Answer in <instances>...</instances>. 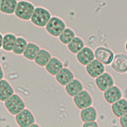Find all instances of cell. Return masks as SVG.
I'll return each mask as SVG.
<instances>
[{"mask_svg": "<svg viewBox=\"0 0 127 127\" xmlns=\"http://www.w3.org/2000/svg\"><path fill=\"white\" fill-rule=\"evenodd\" d=\"M75 36V33L73 30L69 27H65L58 38L61 42L64 44H68Z\"/></svg>", "mask_w": 127, "mask_h": 127, "instance_id": "25", "label": "cell"}, {"mask_svg": "<svg viewBox=\"0 0 127 127\" xmlns=\"http://www.w3.org/2000/svg\"><path fill=\"white\" fill-rule=\"evenodd\" d=\"M52 16L51 12L47 8L38 6L35 7L30 21L35 26L43 28L45 27Z\"/></svg>", "mask_w": 127, "mask_h": 127, "instance_id": "2", "label": "cell"}, {"mask_svg": "<svg viewBox=\"0 0 127 127\" xmlns=\"http://www.w3.org/2000/svg\"><path fill=\"white\" fill-rule=\"evenodd\" d=\"M95 83L98 88L102 91H104L114 85L113 78L107 72H103L96 78Z\"/></svg>", "mask_w": 127, "mask_h": 127, "instance_id": "10", "label": "cell"}, {"mask_svg": "<svg viewBox=\"0 0 127 127\" xmlns=\"http://www.w3.org/2000/svg\"><path fill=\"white\" fill-rule=\"evenodd\" d=\"M55 78L60 84L62 86H65L74 79V74L70 69L63 67L55 75Z\"/></svg>", "mask_w": 127, "mask_h": 127, "instance_id": "14", "label": "cell"}, {"mask_svg": "<svg viewBox=\"0 0 127 127\" xmlns=\"http://www.w3.org/2000/svg\"><path fill=\"white\" fill-rule=\"evenodd\" d=\"M95 58L93 51L89 47H84L76 54V59L82 65H86Z\"/></svg>", "mask_w": 127, "mask_h": 127, "instance_id": "11", "label": "cell"}, {"mask_svg": "<svg viewBox=\"0 0 127 127\" xmlns=\"http://www.w3.org/2000/svg\"><path fill=\"white\" fill-rule=\"evenodd\" d=\"M125 48H126V51L127 52V41L126 42V45H125Z\"/></svg>", "mask_w": 127, "mask_h": 127, "instance_id": "30", "label": "cell"}, {"mask_svg": "<svg viewBox=\"0 0 127 127\" xmlns=\"http://www.w3.org/2000/svg\"><path fill=\"white\" fill-rule=\"evenodd\" d=\"M15 120L20 127H30L35 122V118L29 109L25 108L15 116Z\"/></svg>", "mask_w": 127, "mask_h": 127, "instance_id": "5", "label": "cell"}, {"mask_svg": "<svg viewBox=\"0 0 127 127\" xmlns=\"http://www.w3.org/2000/svg\"><path fill=\"white\" fill-rule=\"evenodd\" d=\"M17 0H1L0 12L5 15L14 14Z\"/></svg>", "mask_w": 127, "mask_h": 127, "instance_id": "17", "label": "cell"}, {"mask_svg": "<svg viewBox=\"0 0 127 127\" xmlns=\"http://www.w3.org/2000/svg\"><path fill=\"white\" fill-rule=\"evenodd\" d=\"M120 123L123 127H127V113L120 117Z\"/></svg>", "mask_w": 127, "mask_h": 127, "instance_id": "26", "label": "cell"}, {"mask_svg": "<svg viewBox=\"0 0 127 127\" xmlns=\"http://www.w3.org/2000/svg\"><path fill=\"white\" fill-rule=\"evenodd\" d=\"M63 67V63L56 57H52L45 66L47 72L53 76H55Z\"/></svg>", "mask_w": 127, "mask_h": 127, "instance_id": "15", "label": "cell"}, {"mask_svg": "<svg viewBox=\"0 0 127 127\" xmlns=\"http://www.w3.org/2000/svg\"><path fill=\"white\" fill-rule=\"evenodd\" d=\"M94 54L96 59L104 65H108L111 64L114 57L112 51L104 47L97 48Z\"/></svg>", "mask_w": 127, "mask_h": 127, "instance_id": "6", "label": "cell"}, {"mask_svg": "<svg viewBox=\"0 0 127 127\" xmlns=\"http://www.w3.org/2000/svg\"><path fill=\"white\" fill-rule=\"evenodd\" d=\"M3 103L4 107L7 112L14 116L26 108L24 100L16 93H14Z\"/></svg>", "mask_w": 127, "mask_h": 127, "instance_id": "3", "label": "cell"}, {"mask_svg": "<svg viewBox=\"0 0 127 127\" xmlns=\"http://www.w3.org/2000/svg\"><path fill=\"white\" fill-rule=\"evenodd\" d=\"M65 86L66 92L68 95L71 97H74L82 91L83 88L82 83L77 79H72Z\"/></svg>", "mask_w": 127, "mask_h": 127, "instance_id": "18", "label": "cell"}, {"mask_svg": "<svg viewBox=\"0 0 127 127\" xmlns=\"http://www.w3.org/2000/svg\"><path fill=\"white\" fill-rule=\"evenodd\" d=\"M122 96L121 89L117 86H112L104 91V97L105 100L109 104H113Z\"/></svg>", "mask_w": 127, "mask_h": 127, "instance_id": "12", "label": "cell"}, {"mask_svg": "<svg viewBox=\"0 0 127 127\" xmlns=\"http://www.w3.org/2000/svg\"><path fill=\"white\" fill-rule=\"evenodd\" d=\"M80 116L82 121L84 123L95 121L97 118V114L94 107L89 106L81 109Z\"/></svg>", "mask_w": 127, "mask_h": 127, "instance_id": "21", "label": "cell"}, {"mask_svg": "<svg viewBox=\"0 0 127 127\" xmlns=\"http://www.w3.org/2000/svg\"><path fill=\"white\" fill-rule=\"evenodd\" d=\"M66 27L64 21L59 16H52L45 27L46 32L51 36L58 37Z\"/></svg>", "mask_w": 127, "mask_h": 127, "instance_id": "4", "label": "cell"}, {"mask_svg": "<svg viewBox=\"0 0 127 127\" xmlns=\"http://www.w3.org/2000/svg\"><path fill=\"white\" fill-rule=\"evenodd\" d=\"M112 67L116 71L124 73L127 71V56L124 54H116L112 62Z\"/></svg>", "mask_w": 127, "mask_h": 127, "instance_id": "8", "label": "cell"}, {"mask_svg": "<svg viewBox=\"0 0 127 127\" xmlns=\"http://www.w3.org/2000/svg\"><path fill=\"white\" fill-rule=\"evenodd\" d=\"M0 1H1V0H0Z\"/></svg>", "mask_w": 127, "mask_h": 127, "instance_id": "31", "label": "cell"}, {"mask_svg": "<svg viewBox=\"0 0 127 127\" xmlns=\"http://www.w3.org/2000/svg\"><path fill=\"white\" fill-rule=\"evenodd\" d=\"M16 37V36L12 33H7L3 35L2 49L6 52H12Z\"/></svg>", "mask_w": 127, "mask_h": 127, "instance_id": "22", "label": "cell"}, {"mask_svg": "<svg viewBox=\"0 0 127 127\" xmlns=\"http://www.w3.org/2000/svg\"><path fill=\"white\" fill-rule=\"evenodd\" d=\"M28 43L27 40L22 36L16 37L12 52L16 55H21Z\"/></svg>", "mask_w": 127, "mask_h": 127, "instance_id": "23", "label": "cell"}, {"mask_svg": "<svg viewBox=\"0 0 127 127\" xmlns=\"http://www.w3.org/2000/svg\"><path fill=\"white\" fill-rule=\"evenodd\" d=\"M83 127H98V124L95 121H91L84 122L83 125Z\"/></svg>", "mask_w": 127, "mask_h": 127, "instance_id": "27", "label": "cell"}, {"mask_svg": "<svg viewBox=\"0 0 127 127\" xmlns=\"http://www.w3.org/2000/svg\"><path fill=\"white\" fill-rule=\"evenodd\" d=\"M35 7L34 4L29 0H18L14 14L20 20L29 21L31 19Z\"/></svg>", "mask_w": 127, "mask_h": 127, "instance_id": "1", "label": "cell"}, {"mask_svg": "<svg viewBox=\"0 0 127 127\" xmlns=\"http://www.w3.org/2000/svg\"><path fill=\"white\" fill-rule=\"evenodd\" d=\"M73 101L79 109L91 106L93 100L90 94L86 90H82L73 97Z\"/></svg>", "mask_w": 127, "mask_h": 127, "instance_id": "7", "label": "cell"}, {"mask_svg": "<svg viewBox=\"0 0 127 127\" xmlns=\"http://www.w3.org/2000/svg\"><path fill=\"white\" fill-rule=\"evenodd\" d=\"M14 93L13 86L7 80H0V101L3 102Z\"/></svg>", "mask_w": 127, "mask_h": 127, "instance_id": "13", "label": "cell"}, {"mask_svg": "<svg viewBox=\"0 0 127 127\" xmlns=\"http://www.w3.org/2000/svg\"><path fill=\"white\" fill-rule=\"evenodd\" d=\"M51 58L52 55L48 50L40 49L33 61L38 66L45 67Z\"/></svg>", "mask_w": 127, "mask_h": 127, "instance_id": "20", "label": "cell"}, {"mask_svg": "<svg viewBox=\"0 0 127 127\" xmlns=\"http://www.w3.org/2000/svg\"><path fill=\"white\" fill-rule=\"evenodd\" d=\"M84 47L83 40L77 36H75L67 44V48L73 54H77Z\"/></svg>", "mask_w": 127, "mask_h": 127, "instance_id": "24", "label": "cell"}, {"mask_svg": "<svg viewBox=\"0 0 127 127\" xmlns=\"http://www.w3.org/2000/svg\"><path fill=\"white\" fill-rule=\"evenodd\" d=\"M2 38H3V35L0 32V49L2 48Z\"/></svg>", "mask_w": 127, "mask_h": 127, "instance_id": "29", "label": "cell"}, {"mask_svg": "<svg viewBox=\"0 0 127 127\" xmlns=\"http://www.w3.org/2000/svg\"><path fill=\"white\" fill-rule=\"evenodd\" d=\"M112 104V111L116 117L120 118L127 113V101L126 100L121 98Z\"/></svg>", "mask_w": 127, "mask_h": 127, "instance_id": "16", "label": "cell"}, {"mask_svg": "<svg viewBox=\"0 0 127 127\" xmlns=\"http://www.w3.org/2000/svg\"><path fill=\"white\" fill-rule=\"evenodd\" d=\"M104 65L96 59H94L86 65V70L92 78H96L105 71Z\"/></svg>", "mask_w": 127, "mask_h": 127, "instance_id": "9", "label": "cell"}, {"mask_svg": "<svg viewBox=\"0 0 127 127\" xmlns=\"http://www.w3.org/2000/svg\"><path fill=\"white\" fill-rule=\"evenodd\" d=\"M40 49V47L37 44L33 42H28L22 55L27 60L34 61Z\"/></svg>", "mask_w": 127, "mask_h": 127, "instance_id": "19", "label": "cell"}, {"mask_svg": "<svg viewBox=\"0 0 127 127\" xmlns=\"http://www.w3.org/2000/svg\"><path fill=\"white\" fill-rule=\"evenodd\" d=\"M4 71L1 64H0V80L4 78Z\"/></svg>", "mask_w": 127, "mask_h": 127, "instance_id": "28", "label": "cell"}]
</instances>
